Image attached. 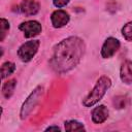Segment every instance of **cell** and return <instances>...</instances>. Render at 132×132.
<instances>
[{
    "instance_id": "obj_1",
    "label": "cell",
    "mask_w": 132,
    "mask_h": 132,
    "mask_svg": "<svg viewBox=\"0 0 132 132\" xmlns=\"http://www.w3.org/2000/svg\"><path fill=\"white\" fill-rule=\"evenodd\" d=\"M85 52V43L78 37L64 39L54 48L51 60L52 67L57 72H66L78 64Z\"/></svg>"
},
{
    "instance_id": "obj_2",
    "label": "cell",
    "mask_w": 132,
    "mask_h": 132,
    "mask_svg": "<svg viewBox=\"0 0 132 132\" xmlns=\"http://www.w3.org/2000/svg\"><path fill=\"white\" fill-rule=\"evenodd\" d=\"M111 81L107 76H102L99 78V80L97 81L95 88L93 89V91L88 95V97L85 99L84 104L86 106H92L95 103H97L105 94L106 90L110 87Z\"/></svg>"
},
{
    "instance_id": "obj_3",
    "label": "cell",
    "mask_w": 132,
    "mask_h": 132,
    "mask_svg": "<svg viewBox=\"0 0 132 132\" xmlns=\"http://www.w3.org/2000/svg\"><path fill=\"white\" fill-rule=\"evenodd\" d=\"M39 47V41L38 40H31L28 42H25L18 51V55L21 58L22 61L28 62L30 61L33 56L36 54L37 50Z\"/></svg>"
},
{
    "instance_id": "obj_4",
    "label": "cell",
    "mask_w": 132,
    "mask_h": 132,
    "mask_svg": "<svg viewBox=\"0 0 132 132\" xmlns=\"http://www.w3.org/2000/svg\"><path fill=\"white\" fill-rule=\"evenodd\" d=\"M41 95H42V88L41 87H38L33 91V93L29 96V98L23 104V107H22V110H21V118L22 119H25L28 116V113L32 110V108L38 102Z\"/></svg>"
},
{
    "instance_id": "obj_5",
    "label": "cell",
    "mask_w": 132,
    "mask_h": 132,
    "mask_svg": "<svg viewBox=\"0 0 132 132\" xmlns=\"http://www.w3.org/2000/svg\"><path fill=\"white\" fill-rule=\"evenodd\" d=\"M20 29L24 32L25 37L30 38L38 35L41 32V25L36 21H28L20 25Z\"/></svg>"
},
{
    "instance_id": "obj_6",
    "label": "cell",
    "mask_w": 132,
    "mask_h": 132,
    "mask_svg": "<svg viewBox=\"0 0 132 132\" xmlns=\"http://www.w3.org/2000/svg\"><path fill=\"white\" fill-rule=\"evenodd\" d=\"M120 47V42L118 39L109 37L105 40L102 50H101V55L103 58H110L111 56L114 55V53L119 50Z\"/></svg>"
},
{
    "instance_id": "obj_7",
    "label": "cell",
    "mask_w": 132,
    "mask_h": 132,
    "mask_svg": "<svg viewBox=\"0 0 132 132\" xmlns=\"http://www.w3.org/2000/svg\"><path fill=\"white\" fill-rule=\"evenodd\" d=\"M51 20H52V24L55 28H60V27H63L64 25H66L68 23L69 15L64 10H56L53 12Z\"/></svg>"
},
{
    "instance_id": "obj_8",
    "label": "cell",
    "mask_w": 132,
    "mask_h": 132,
    "mask_svg": "<svg viewBox=\"0 0 132 132\" xmlns=\"http://www.w3.org/2000/svg\"><path fill=\"white\" fill-rule=\"evenodd\" d=\"M20 10L27 15H33L39 10V4L35 0H22Z\"/></svg>"
},
{
    "instance_id": "obj_9",
    "label": "cell",
    "mask_w": 132,
    "mask_h": 132,
    "mask_svg": "<svg viewBox=\"0 0 132 132\" xmlns=\"http://www.w3.org/2000/svg\"><path fill=\"white\" fill-rule=\"evenodd\" d=\"M108 117V110L105 106L103 105H100L98 107H96L93 112H92V119H93V122L94 123H97V124H100V123H103Z\"/></svg>"
},
{
    "instance_id": "obj_10",
    "label": "cell",
    "mask_w": 132,
    "mask_h": 132,
    "mask_svg": "<svg viewBox=\"0 0 132 132\" xmlns=\"http://www.w3.org/2000/svg\"><path fill=\"white\" fill-rule=\"evenodd\" d=\"M121 79L125 84L132 82V62L126 61L121 67Z\"/></svg>"
},
{
    "instance_id": "obj_11",
    "label": "cell",
    "mask_w": 132,
    "mask_h": 132,
    "mask_svg": "<svg viewBox=\"0 0 132 132\" xmlns=\"http://www.w3.org/2000/svg\"><path fill=\"white\" fill-rule=\"evenodd\" d=\"M14 87H15V80L14 79H11L7 82H5L2 87V93L4 95L5 98H9L12 93H13V90H14Z\"/></svg>"
},
{
    "instance_id": "obj_12",
    "label": "cell",
    "mask_w": 132,
    "mask_h": 132,
    "mask_svg": "<svg viewBox=\"0 0 132 132\" xmlns=\"http://www.w3.org/2000/svg\"><path fill=\"white\" fill-rule=\"evenodd\" d=\"M15 69V66L11 62H5L1 67V77L5 78L6 76L10 75Z\"/></svg>"
},
{
    "instance_id": "obj_13",
    "label": "cell",
    "mask_w": 132,
    "mask_h": 132,
    "mask_svg": "<svg viewBox=\"0 0 132 132\" xmlns=\"http://www.w3.org/2000/svg\"><path fill=\"white\" fill-rule=\"evenodd\" d=\"M65 130L66 131H81V130H85V128L82 124L76 121H69L65 123Z\"/></svg>"
},
{
    "instance_id": "obj_14",
    "label": "cell",
    "mask_w": 132,
    "mask_h": 132,
    "mask_svg": "<svg viewBox=\"0 0 132 132\" xmlns=\"http://www.w3.org/2000/svg\"><path fill=\"white\" fill-rule=\"evenodd\" d=\"M122 32H123L124 37H125L128 41H132V22L126 24V25L123 27Z\"/></svg>"
},
{
    "instance_id": "obj_15",
    "label": "cell",
    "mask_w": 132,
    "mask_h": 132,
    "mask_svg": "<svg viewBox=\"0 0 132 132\" xmlns=\"http://www.w3.org/2000/svg\"><path fill=\"white\" fill-rule=\"evenodd\" d=\"M8 29H9V24H8V22H7L5 19H1V21H0V32H1L0 40H1V41L4 39V37H5V35H6L7 31H8Z\"/></svg>"
},
{
    "instance_id": "obj_16",
    "label": "cell",
    "mask_w": 132,
    "mask_h": 132,
    "mask_svg": "<svg viewBox=\"0 0 132 132\" xmlns=\"http://www.w3.org/2000/svg\"><path fill=\"white\" fill-rule=\"evenodd\" d=\"M53 2L55 4V6H57V7H63V6H65L69 2V0H53Z\"/></svg>"
},
{
    "instance_id": "obj_17",
    "label": "cell",
    "mask_w": 132,
    "mask_h": 132,
    "mask_svg": "<svg viewBox=\"0 0 132 132\" xmlns=\"http://www.w3.org/2000/svg\"><path fill=\"white\" fill-rule=\"evenodd\" d=\"M46 130H56V131H59L60 128H59V127H48Z\"/></svg>"
}]
</instances>
